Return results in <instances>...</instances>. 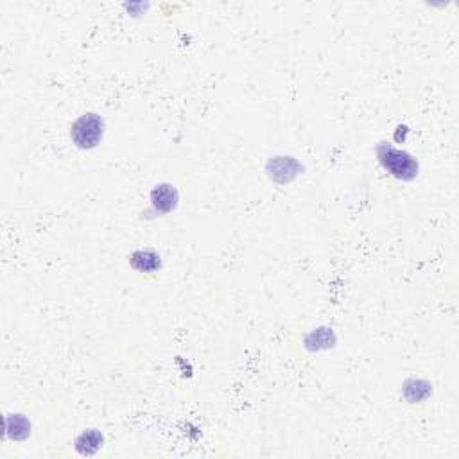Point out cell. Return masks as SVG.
Masks as SVG:
<instances>
[{
    "label": "cell",
    "mask_w": 459,
    "mask_h": 459,
    "mask_svg": "<svg viewBox=\"0 0 459 459\" xmlns=\"http://www.w3.org/2000/svg\"><path fill=\"white\" fill-rule=\"evenodd\" d=\"M378 158H380L382 166L386 167L393 176L402 178V180H411L416 174L415 160L402 151L393 149V147L382 146L378 149Z\"/></svg>",
    "instance_id": "6da1fadb"
},
{
    "label": "cell",
    "mask_w": 459,
    "mask_h": 459,
    "mask_svg": "<svg viewBox=\"0 0 459 459\" xmlns=\"http://www.w3.org/2000/svg\"><path fill=\"white\" fill-rule=\"evenodd\" d=\"M103 136V121L96 115H85L72 129L74 142L79 147H94Z\"/></svg>",
    "instance_id": "7a4b0ae2"
},
{
    "label": "cell",
    "mask_w": 459,
    "mask_h": 459,
    "mask_svg": "<svg viewBox=\"0 0 459 459\" xmlns=\"http://www.w3.org/2000/svg\"><path fill=\"white\" fill-rule=\"evenodd\" d=\"M153 203L160 212H169L176 205V192L169 185H160L153 191Z\"/></svg>",
    "instance_id": "3957f363"
},
{
    "label": "cell",
    "mask_w": 459,
    "mask_h": 459,
    "mask_svg": "<svg viewBox=\"0 0 459 459\" xmlns=\"http://www.w3.org/2000/svg\"><path fill=\"white\" fill-rule=\"evenodd\" d=\"M156 255H153L151 251H140V253L133 255V266L136 269H142V271H147V269H155L158 266V261H156Z\"/></svg>",
    "instance_id": "277c9868"
}]
</instances>
